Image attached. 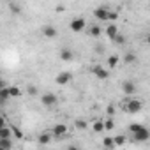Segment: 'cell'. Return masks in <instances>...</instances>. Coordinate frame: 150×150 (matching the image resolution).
I'll use <instances>...</instances> for the list:
<instances>
[{
  "instance_id": "obj_13",
  "label": "cell",
  "mask_w": 150,
  "mask_h": 150,
  "mask_svg": "<svg viewBox=\"0 0 150 150\" xmlns=\"http://www.w3.org/2000/svg\"><path fill=\"white\" fill-rule=\"evenodd\" d=\"M9 148H13L11 138H0V150H9Z\"/></svg>"
},
{
  "instance_id": "obj_1",
  "label": "cell",
  "mask_w": 150,
  "mask_h": 150,
  "mask_svg": "<svg viewBox=\"0 0 150 150\" xmlns=\"http://www.w3.org/2000/svg\"><path fill=\"white\" fill-rule=\"evenodd\" d=\"M129 131H131V134L134 136L136 141H146V139L150 138L148 129H146L145 125H141V124H131V125H129Z\"/></svg>"
},
{
  "instance_id": "obj_27",
  "label": "cell",
  "mask_w": 150,
  "mask_h": 150,
  "mask_svg": "<svg viewBox=\"0 0 150 150\" xmlns=\"http://www.w3.org/2000/svg\"><path fill=\"white\" fill-rule=\"evenodd\" d=\"M113 141H115V146H120V145L125 143V136H115Z\"/></svg>"
},
{
  "instance_id": "obj_5",
  "label": "cell",
  "mask_w": 150,
  "mask_h": 150,
  "mask_svg": "<svg viewBox=\"0 0 150 150\" xmlns=\"http://www.w3.org/2000/svg\"><path fill=\"white\" fill-rule=\"evenodd\" d=\"M71 80H72V74H71L69 71H62V72H58V74H57V78H55L57 85H67Z\"/></svg>"
},
{
  "instance_id": "obj_17",
  "label": "cell",
  "mask_w": 150,
  "mask_h": 150,
  "mask_svg": "<svg viewBox=\"0 0 150 150\" xmlns=\"http://www.w3.org/2000/svg\"><path fill=\"white\" fill-rule=\"evenodd\" d=\"M7 88H9V96H11V97H20V96L23 94L20 87H7Z\"/></svg>"
},
{
  "instance_id": "obj_24",
  "label": "cell",
  "mask_w": 150,
  "mask_h": 150,
  "mask_svg": "<svg viewBox=\"0 0 150 150\" xmlns=\"http://www.w3.org/2000/svg\"><path fill=\"white\" fill-rule=\"evenodd\" d=\"M74 125H76V129H87V120H83V118H78L76 122H74Z\"/></svg>"
},
{
  "instance_id": "obj_22",
  "label": "cell",
  "mask_w": 150,
  "mask_h": 150,
  "mask_svg": "<svg viewBox=\"0 0 150 150\" xmlns=\"http://www.w3.org/2000/svg\"><path fill=\"white\" fill-rule=\"evenodd\" d=\"M103 124H104V131H111V129L115 127V120H113V118H108V120H104Z\"/></svg>"
},
{
  "instance_id": "obj_15",
  "label": "cell",
  "mask_w": 150,
  "mask_h": 150,
  "mask_svg": "<svg viewBox=\"0 0 150 150\" xmlns=\"http://www.w3.org/2000/svg\"><path fill=\"white\" fill-rule=\"evenodd\" d=\"M0 138H13V129L11 125H4L0 129Z\"/></svg>"
},
{
  "instance_id": "obj_14",
  "label": "cell",
  "mask_w": 150,
  "mask_h": 150,
  "mask_svg": "<svg viewBox=\"0 0 150 150\" xmlns=\"http://www.w3.org/2000/svg\"><path fill=\"white\" fill-rule=\"evenodd\" d=\"M51 138H53L51 132H42V134L39 136V143H41V145H48V143H51Z\"/></svg>"
},
{
  "instance_id": "obj_23",
  "label": "cell",
  "mask_w": 150,
  "mask_h": 150,
  "mask_svg": "<svg viewBox=\"0 0 150 150\" xmlns=\"http://www.w3.org/2000/svg\"><path fill=\"white\" fill-rule=\"evenodd\" d=\"M94 131H96V132H103V131H104L103 120H96V122H94Z\"/></svg>"
},
{
  "instance_id": "obj_10",
  "label": "cell",
  "mask_w": 150,
  "mask_h": 150,
  "mask_svg": "<svg viewBox=\"0 0 150 150\" xmlns=\"http://www.w3.org/2000/svg\"><path fill=\"white\" fill-rule=\"evenodd\" d=\"M9 99H11V96H9V88L2 85V87H0V104H6Z\"/></svg>"
},
{
  "instance_id": "obj_32",
  "label": "cell",
  "mask_w": 150,
  "mask_h": 150,
  "mask_svg": "<svg viewBox=\"0 0 150 150\" xmlns=\"http://www.w3.org/2000/svg\"><path fill=\"white\" fill-rule=\"evenodd\" d=\"M2 85H4V81H2V78H0V87H2Z\"/></svg>"
},
{
  "instance_id": "obj_19",
  "label": "cell",
  "mask_w": 150,
  "mask_h": 150,
  "mask_svg": "<svg viewBox=\"0 0 150 150\" xmlns=\"http://www.w3.org/2000/svg\"><path fill=\"white\" fill-rule=\"evenodd\" d=\"M103 146H106V148H110V150L115 148V141H113V138H110V136L104 138V139H103Z\"/></svg>"
},
{
  "instance_id": "obj_11",
  "label": "cell",
  "mask_w": 150,
  "mask_h": 150,
  "mask_svg": "<svg viewBox=\"0 0 150 150\" xmlns=\"http://www.w3.org/2000/svg\"><path fill=\"white\" fill-rule=\"evenodd\" d=\"M122 90H124V94H134L136 92V85L132 81H124L122 83Z\"/></svg>"
},
{
  "instance_id": "obj_8",
  "label": "cell",
  "mask_w": 150,
  "mask_h": 150,
  "mask_svg": "<svg viewBox=\"0 0 150 150\" xmlns=\"http://www.w3.org/2000/svg\"><path fill=\"white\" fill-rule=\"evenodd\" d=\"M51 134H53L55 138H64V136L67 134V125H65V124H57V125L51 129Z\"/></svg>"
},
{
  "instance_id": "obj_28",
  "label": "cell",
  "mask_w": 150,
  "mask_h": 150,
  "mask_svg": "<svg viewBox=\"0 0 150 150\" xmlns=\"http://www.w3.org/2000/svg\"><path fill=\"white\" fill-rule=\"evenodd\" d=\"M9 9H11L14 14H20V6H18V4H11V6H9Z\"/></svg>"
},
{
  "instance_id": "obj_25",
  "label": "cell",
  "mask_w": 150,
  "mask_h": 150,
  "mask_svg": "<svg viewBox=\"0 0 150 150\" xmlns=\"http://www.w3.org/2000/svg\"><path fill=\"white\" fill-rule=\"evenodd\" d=\"M90 35H92V37H99V35H101V28H99L97 25H94V27L90 28Z\"/></svg>"
},
{
  "instance_id": "obj_26",
  "label": "cell",
  "mask_w": 150,
  "mask_h": 150,
  "mask_svg": "<svg viewBox=\"0 0 150 150\" xmlns=\"http://www.w3.org/2000/svg\"><path fill=\"white\" fill-rule=\"evenodd\" d=\"M111 41H113V42H117V44H124V42H125V37H124L122 34H117Z\"/></svg>"
},
{
  "instance_id": "obj_29",
  "label": "cell",
  "mask_w": 150,
  "mask_h": 150,
  "mask_svg": "<svg viewBox=\"0 0 150 150\" xmlns=\"http://www.w3.org/2000/svg\"><path fill=\"white\" fill-rule=\"evenodd\" d=\"M11 129H13V136H14V138H23V134H21L20 129H16V127H11Z\"/></svg>"
},
{
  "instance_id": "obj_4",
  "label": "cell",
  "mask_w": 150,
  "mask_h": 150,
  "mask_svg": "<svg viewBox=\"0 0 150 150\" xmlns=\"http://www.w3.org/2000/svg\"><path fill=\"white\" fill-rule=\"evenodd\" d=\"M141 110H143V103L139 99H131L125 103V111L129 113H139Z\"/></svg>"
},
{
  "instance_id": "obj_12",
  "label": "cell",
  "mask_w": 150,
  "mask_h": 150,
  "mask_svg": "<svg viewBox=\"0 0 150 150\" xmlns=\"http://www.w3.org/2000/svg\"><path fill=\"white\" fill-rule=\"evenodd\" d=\"M72 57H74V55H72V51H71L69 48H64V50L60 51V58H62L64 62H71Z\"/></svg>"
},
{
  "instance_id": "obj_31",
  "label": "cell",
  "mask_w": 150,
  "mask_h": 150,
  "mask_svg": "<svg viewBox=\"0 0 150 150\" xmlns=\"http://www.w3.org/2000/svg\"><path fill=\"white\" fill-rule=\"evenodd\" d=\"M106 113H108V115H113V113H115V106H108V108H106Z\"/></svg>"
},
{
  "instance_id": "obj_9",
  "label": "cell",
  "mask_w": 150,
  "mask_h": 150,
  "mask_svg": "<svg viewBox=\"0 0 150 150\" xmlns=\"http://www.w3.org/2000/svg\"><path fill=\"white\" fill-rule=\"evenodd\" d=\"M42 35H44L46 39H55V37L58 35V32H57L55 27H51V25H44V27H42Z\"/></svg>"
},
{
  "instance_id": "obj_7",
  "label": "cell",
  "mask_w": 150,
  "mask_h": 150,
  "mask_svg": "<svg viewBox=\"0 0 150 150\" xmlns=\"http://www.w3.org/2000/svg\"><path fill=\"white\" fill-rule=\"evenodd\" d=\"M92 72L96 74L99 80H108V78H110V72H108L103 65H94V67H92Z\"/></svg>"
},
{
  "instance_id": "obj_30",
  "label": "cell",
  "mask_w": 150,
  "mask_h": 150,
  "mask_svg": "<svg viewBox=\"0 0 150 150\" xmlns=\"http://www.w3.org/2000/svg\"><path fill=\"white\" fill-rule=\"evenodd\" d=\"M4 125H7V120H6V118H4L2 115H0V129H2Z\"/></svg>"
},
{
  "instance_id": "obj_16",
  "label": "cell",
  "mask_w": 150,
  "mask_h": 150,
  "mask_svg": "<svg viewBox=\"0 0 150 150\" xmlns=\"http://www.w3.org/2000/svg\"><path fill=\"white\" fill-rule=\"evenodd\" d=\"M117 34H118V28H117V25H108V27H106V35H108L110 39H113Z\"/></svg>"
},
{
  "instance_id": "obj_3",
  "label": "cell",
  "mask_w": 150,
  "mask_h": 150,
  "mask_svg": "<svg viewBox=\"0 0 150 150\" xmlns=\"http://www.w3.org/2000/svg\"><path fill=\"white\" fill-rule=\"evenodd\" d=\"M41 103H42V106H46V108H53V106H57L58 97H57L55 94H51V92H46V94L41 96Z\"/></svg>"
},
{
  "instance_id": "obj_6",
  "label": "cell",
  "mask_w": 150,
  "mask_h": 150,
  "mask_svg": "<svg viewBox=\"0 0 150 150\" xmlns=\"http://www.w3.org/2000/svg\"><path fill=\"white\" fill-rule=\"evenodd\" d=\"M85 25H87V21H85L83 18H74V20L71 21V30H72V32H81V30L85 28Z\"/></svg>"
},
{
  "instance_id": "obj_20",
  "label": "cell",
  "mask_w": 150,
  "mask_h": 150,
  "mask_svg": "<svg viewBox=\"0 0 150 150\" xmlns=\"http://www.w3.org/2000/svg\"><path fill=\"white\" fill-rule=\"evenodd\" d=\"M27 94H28L30 97H35V96L39 94V90H37L35 85H28V87H27Z\"/></svg>"
},
{
  "instance_id": "obj_18",
  "label": "cell",
  "mask_w": 150,
  "mask_h": 150,
  "mask_svg": "<svg viewBox=\"0 0 150 150\" xmlns=\"http://www.w3.org/2000/svg\"><path fill=\"white\" fill-rule=\"evenodd\" d=\"M118 60H120V58H118L117 55H111V57L108 58V67H111V69L117 67V65H118Z\"/></svg>"
},
{
  "instance_id": "obj_21",
  "label": "cell",
  "mask_w": 150,
  "mask_h": 150,
  "mask_svg": "<svg viewBox=\"0 0 150 150\" xmlns=\"http://www.w3.org/2000/svg\"><path fill=\"white\" fill-rule=\"evenodd\" d=\"M124 62H125V64H134V62H136V55H134V53H125Z\"/></svg>"
},
{
  "instance_id": "obj_2",
  "label": "cell",
  "mask_w": 150,
  "mask_h": 150,
  "mask_svg": "<svg viewBox=\"0 0 150 150\" xmlns=\"http://www.w3.org/2000/svg\"><path fill=\"white\" fill-rule=\"evenodd\" d=\"M94 16L99 21H110V20H117V13H111L108 7H97L94 9Z\"/></svg>"
}]
</instances>
